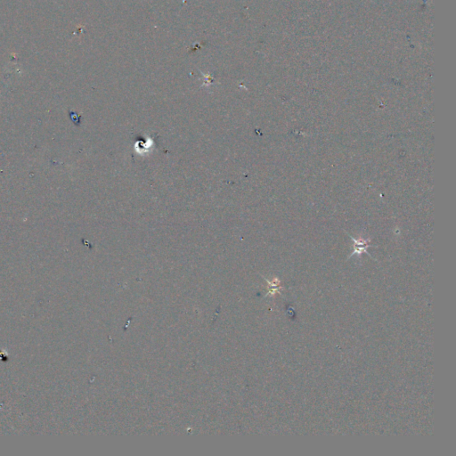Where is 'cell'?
<instances>
[{
    "label": "cell",
    "instance_id": "cell-1",
    "mask_svg": "<svg viewBox=\"0 0 456 456\" xmlns=\"http://www.w3.org/2000/svg\"><path fill=\"white\" fill-rule=\"evenodd\" d=\"M351 237V236H350ZM352 240H353L354 242H355V251H354L353 253L350 255L349 258L354 256V255H357V256H361L362 253H367V251L366 249L370 246L369 242L371 241V240H359V239H355L353 237H351ZM368 254V253H367Z\"/></svg>",
    "mask_w": 456,
    "mask_h": 456
}]
</instances>
